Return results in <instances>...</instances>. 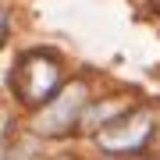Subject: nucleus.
I'll list each match as a JSON object with an SVG mask.
<instances>
[{"instance_id":"obj_1","label":"nucleus","mask_w":160,"mask_h":160,"mask_svg":"<svg viewBox=\"0 0 160 160\" xmlns=\"http://www.w3.org/2000/svg\"><path fill=\"white\" fill-rule=\"evenodd\" d=\"M149 135H153V121H149V114H142V110H128V114H121L118 121H110L107 128L100 132V142L103 149H110V153H132V149L146 146Z\"/></svg>"},{"instance_id":"obj_2","label":"nucleus","mask_w":160,"mask_h":160,"mask_svg":"<svg viewBox=\"0 0 160 160\" xmlns=\"http://www.w3.org/2000/svg\"><path fill=\"white\" fill-rule=\"evenodd\" d=\"M22 75L25 78L18 82V92L32 107H39L43 100H50L57 92V86H61V71H57V64L46 57V53H29L25 64H22Z\"/></svg>"},{"instance_id":"obj_3","label":"nucleus","mask_w":160,"mask_h":160,"mask_svg":"<svg viewBox=\"0 0 160 160\" xmlns=\"http://www.w3.org/2000/svg\"><path fill=\"white\" fill-rule=\"evenodd\" d=\"M82 100H86V89L82 86H71L61 92V100L53 103L50 110L39 118V132H50V135H61V132H68L75 121L82 114Z\"/></svg>"}]
</instances>
